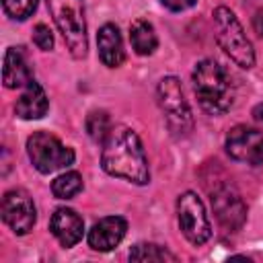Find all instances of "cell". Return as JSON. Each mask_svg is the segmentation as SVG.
<instances>
[{"label": "cell", "instance_id": "obj_16", "mask_svg": "<svg viewBox=\"0 0 263 263\" xmlns=\"http://www.w3.org/2000/svg\"><path fill=\"white\" fill-rule=\"evenodd\" d=\"M129 39H132V47H134V51L138 55H150L158 47L156 31L144 18H136L132 23V27H129Z\"/></svg>", "mask_w": 263, "mask_h": 263}, {"label": "cell", "instance_id": "obj_22", "mask_svg": "<svg viewBox=\"0 0 263 263\" xmlns=\"http://www.w3.org/2000/svg\"><path fill=\"white\" fill-rule=\"evenodd\" d=\"M164 8L173 10V12H183V10H189L191 6L197 4V0H160Z\"/></svg>", "mask_w": 263, "mask_h": 263}, {"label": "cell", "instance_id": "obj_24", "mask_svg": "<svg viewBox=\"0 0 263 263\" xmlns=\"http://www.w3.org/2000/svg\"><path fill=\"white\" fill-rule=\"evenodd\" d=\"M253 119L259 121V123H263V103H259V105L253 107Z\"/></svg>", "mask_w": 263, "mask_h": 263}, {"label": "cell", "instance_id": "obj_12", "mask_svg": "<svg viewBox=\"0 0 263 263\" xmlns=\"http://www.w3.org/2000/svg\"><path fill=\"white\" fill-rule=\"evenodd\" d=\"M49 230L64 249H70L82 240L84 220L70 208H58L49 220Z\"/></svg>", "mask_w": 263, "mask_h": 263}, {"label": "cell", "instance_id": "obj_6", "mask_svg": "<svg viewBox=\"0 0 263 263\" xmlns=\"http://www.w3.org/2000/svg\"><path fill=\"white\" fill-rule=\"evenodd\" d=\"M27 154L33 162V166L49 175L58 168H66L74 162V150L70 146H64L58 136L49 132H35L27 140Z\"/></svg>", "mask_w": 263, "mask_h": 263}, {"label": "cell", "instance_id": "obj_20", "mask_svg": "<svg viewBox=\"0 0 263 263\" xmlns=\"http://www.w3.org/2000/svg\"><path fill=\"white\" fill-rule=\"evenodd\" d=\"M2 8L8 18L27 21L37 8V0H2Z\"/></svg>", "mask_w": 263, "mask_h": 263}, {"label": "cell", "instance_id": "obj_10", "mask_svg": "<svg viewBox=\"0 0 263 263\" xmlns=\"http://www.w3.org/2000/svg\"><path fill=\"white\" fill-rule=\"evenodd\" d=\"M212 208L216 214V220L220 226L228 232L238 230L245 224L247 218V208L240 199V195L232 187H222L212 193Z\"/></svg>", "mask_w": 263, "mask_h": 263}, {"label": "cell", "instance_id": "obj_9", "mask_svg": "<svg viewBox=\"0 0 263 263\" xmlns=\"http://www.w3.org/2000/svg\"><path fill=\"white\" fill-rule=\"evenodd\" d=\"M226 152L238 162L251 166L263 164V132L249 125H234L226 136Z\"/></svg>", "mask_w": 263, "mask_h": 263}, {"label": "cell", "instance_id": "obj_5", "mask_svg": "<svg viewBox=\"0 0 263 263\" xmlns=\"http://www.w3.org/2000/svg\"><path fill=\"white\" fill-rule=\"evenodd\" d=\"M156 101L164 115V121L175 138H183L193 129V115L185 101L179 78L164 76L156 86Z\"/></svg>", "mask_w": 263, "mask_h": 263}, {"label": "cell", "instance_id": "obj_11", "mask_svg": "<svg viewBox=\"0 0 263 263\" xmlns=\"http://www.w3.org/2000/svg\"><path fill=\"white\" fill-rule=\"evenodd\" d=\"M127 232V222L121 216H107L101 218L99 222L92 224V228L88 230V247L92 251H101L107 253L111 249H115L123 236Z\"/></svg>", "mask_w": 263, "mask_h": 263}, {"label": "cell", "instance_id": "obj_4", "mask_svg": "<svg viewBox=\"0 0 263 263\" xmlns=\"http://www.w3.org/2000/svg\"><path fill=\"white\" fill-rule=\"evenodd\" d=\"M49 14L64 37V43L72 58H86L88 41H86V21L82 0H47Z\"/></svg>", "mask_w": 263, "mask_h": 263}, {"label": "cell", "instance_id": "obj_14", "mask_svg": "<svg viewBox=\"0 0 263 263\" xmlns=\"http://www.w3.org/2000/svg\"><path fill=\"white\" fill-rule=\"evenodd\" d=\"M47 109H49L47 95L37 80H31L21 90L14 103V113L21 119H41L47 113Z\"/></svg>", "mask_w": 263, "mask_h": 263}, {"label": "cell", "instance_id": "obj_15", "mask_svg": "<svg viewBox=\"0 0 263 263\" xmlns=\"http://www.w3.org/2000/svg\"><path fill=\"white\" fill-rule=\"evenodd\" d=\"M97 47H99V58L107 68H119L125 60L123 51V41L117 25L105 23L99 33H97Z\"/></svg>", "mask_w": 263, "mask_h": 263}, {"label": "cell", "instance_id": "obj_7", "mask_svg": "<svg viewBox=\"0 0 263 263\" xmlns=\"http://www.w3.org/2000/svg\"><path fill=\"white\" fill-rule=\"evenodd\" d=\"M177 220H179V228H181L183 236L195 247L203 245L212 236V226H210V218L205 214V205L193 191H185L179 195Z\"/></svg>", "mask_w": 263, "mask_h": 263}, {"label": "cell", "instance_id": "obj_8", "mask_svg": "<svg viewBox=\"0 0 263 263\" xmlns=\"http://www.w3.org/2000/svg\"><path fill=\"white\" fill-rule=\"evenodd\" d=\"M2 220L16 234H29L37 220V210L25 189H10L2 197Z\"/></svg>", "mask_w": 263, "mask_h": 263}, {"label": "cell", "instance_id": "obj_1", "mask_svg": "<svg viewBox=\"0 0 263 263\" xmlns=\"http://www.w3.org/2000/svg\"><path fill=\"white\" fill-rule=\"evenodd\" d=\"M101 166L111 177L125 179L136 185L150 183L148 158L140 136L132 127H113L111 136L103 144Z\"/></svg>", "mask_w": 263, "mask_h": 263}, {"label": "cell", "instance_id": "obj_2", "mask_svg": "<svg viewBox=\"0 0 263 263\" xmlns=\"http://www.w3.org/2000/svg\"><path fill=\"white\" fill-rule=\"evenodd\" d=\"M193 90L201 109L210 115H224L234 103V84L230 74L216 60H201L195 64Z\"/></svg>", "mask_w": 263, "mask_h": 263}, {"label": "cell", "instance_id": "obj_21", "mask_svg": "<svg viewBox=\"0 0 263 263\" xmlns=\"http://www.w3.org/2000/svg\"><path fill=\"white\" fill-rule=\"evenodd\" d=\"M33 43H35L39 49L49 51V49L53 47V33H51V29H49L47 25L39 23V25L33 29Z\"/></svg>", "mask_w": 263, "mask_h": 263}, {"label": "cell", "instance_id": "obj_18", "mask_svg": "<svg viewBox=\"0 0 263 263\" xmlns=\"http://www.w3.org/2000/svg\"><path fill=\"white\" fill-rule=\"evenodd\" d=\"M84 187V181H82V175L76 173V171H68L60 177L53 179L51 183V193L53 197L58 199H72L74 195H78Z\"/></svg>", "mask_w": 263, "mask_h": 263}, {"label": "cell", "instance_id": "obj_23", "mask_svg": "<svg viewBox=\"0 0 263 263\" xmlns=\"http://www.w3.org/2000/svg\"><path fill=\"white\" fill-rule=\"evenodd\" d=\"M253 29L259 37H263V8H259L255 14H253Z\"/></svg>", "mask_w": 263, "mask_h": 263}, {"label": "cell", "instance_id": "obj_19", "mask_svg": "<svg viewBox=\"0 0 263 263\" xmlns=\"http://www.w3.org/2000/svg\"><path fill=\"white\" fill-rule=\"evenodd\" d=\"M129 261H177V255L156 242H138L129 251Z\"/></svg>", "mask_w": 263, "mask_h": 263}, {"label": "cell", "instance_id": "obj_13", "mask_svg": "<svg viewBox=\"0 0 263 263\" xmlns=\"http://www.w3.org/2000/svg\"><path fill=\"white\" fill-rule=\"evenodd\" d=\"M2 80L6 88H25L33 78L29 60L23 51V47H8L4 53V68H2Z\"/></svg>", "mask_w": 263, "mask_h": 263}, {"label": "cell", "instance_id": "obj_17", "mask_svg": "<svg viewBox=\"0 0 263 263\" xmlns=\"http://www.w3.org/2000/svg\"><path fill=\"white\" fill-rule=\"evenodd\" d=\"M113 132V123H111V117L107 111L103 109H95L88 113L86 117V134L90 136L92 142L97 144H105L107 138L111 136Z\"/></svg>", "mask_w": 263, "mask_h": 263}, {"label": "cell", "instance_id": "obj_3", "mask_svg": "<svg viewBox=\"0 0 263 263\" xmlns=\"http://www.w3.org/2000/svg\"><path fill=\"white\" fill-rule=\"evenodd\" d=\"M214 21V31H216V41L220 49L240 68L249 70L255 66V49L253 43L249 41L240 21L228 6H218L212 12Z\"/></svg>", "mask_w": 263, "mask_h": 263}]
</instances>
